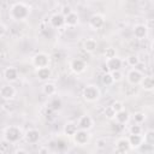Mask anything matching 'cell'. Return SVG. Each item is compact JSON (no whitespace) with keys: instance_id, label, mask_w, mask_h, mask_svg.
Returning a JSON list of instances; mask_svg holds the SVG:
<instances>
[{"instance_id":"6da1fadb","label":"cell","mask_w":154,"mask_h":154,"mask_svg":"<svg viewBox=\"0 0 154 154\" xmlns=\"http://www.w3.org/2000/svg\"><path fill=\"white\" fill-rule=\"evenodd\" d=\"M8 14L13 20H25L30 14V7L24 2H14L10 8Z\"/></svg>"},{"instance_id":"7a4b0ae2","label":"cell","mask_w":154,"mask_h":154,"mask_svg":"<svg viewBox=\"0 0 154 154\" xmlns=\"http://www.w3.org/2000/svg\"><path fill=\"white\" fill-rule=\"evenodd\" d=\"M100 95H101V91H100L99 87L95 84H88L83 89V99L88 102L97 101L100 99Z\"/></svg>"},{"instance_id":"3957f363","label":"cell","mask_w":154,"mask_h":154,"mask_svg":"<svg viewBox=\"0 0 154 154\" xmlns=\"http://www.w3.org/2000/svg\"><path fill=\"white\" fill-rule=\"evenodd\" d=\"M23 134L19 126H8L4 132V138L7 143H16L22 138Z\"/></svg>"},{"instance_id":"277c9868","label":"cell","mask_w":154,"mask_h":154,"mask_svg":"<svg viewBox=\"0 0 154 154\" xmlns=\"http://www.w3.org/2000/svg\"><path fill=\"white\" fill-rule=\"evenodd\" d=\"M49 55L45 52H38L32 57V64L34 66L38 67H45V66H49Z\"/></svg>"},{"instance_id":"5b68a950","label":"cell","mask_w":154,"mask_h":154,"mask_svg":"<svg viewBox=\"0 0 154 154\" xmlns=\"http://www.w3.org/2000/svg\"><path fill=\"white\" fill-rule=\"evenodd\" d=\"M73 137V141L77 146H85L90 138V135H89V131L88 130H83V129H78L75 135L72 136Z\"/></svg>"},{"instance_id":"8992f818","label":"cell","mask_w":154,"mask_h":154,"mask_svg":"<svg viewBox=\"0 0 154 154\" xmlns=\"http://www.w3.org/2000/svg\"><path fill=\"white\" fill-rule=\"evenodd\" d=\"M142 77H143L142 71H140V70H137V69H135V67L131 69V70L128 72V75H126V79H128V82H129L131 85H137V84H140Z\"/></svg>"},{"instance_id":"52a82bcc","label":"cell","mask_w":154,"mask_h":154,"mask_svg":"<svg viewBox=\"0 0 154 154\" xmlns=\"http://www.w3.org/2000/svg\"><path fill=\"white\" fill-rule=\"evenodd\" d=\"M122 65H123V60L120 58H118L117 55L116 57H112V58H108L105 61L106 70H108L109 72L111 71H116V70H120Z\"/></svg>"},{"instance_id":"ba28073f","label":"cell","mask_w":154,"mask_h":154,"mask_svg":"<svg viewBox=\"0 0 154 154\" xmlns=\"http://www.w3.org/2000/svg\"><path fill=\"white\" fill-rule=\"evenodd\" d=\"M16 96V89L11 85V84H5L2 87H0V97L8 101L12 100Z\"/></svg>"},{"instance_id":"9c48e42d","label":"cell","mask_w":154,"mask_h":154,"mask_svg":"<svg viewBox=\"0 0 154 154\" xmlns=\"http://www.w3.org/2000/svg\"><path fill=\"white\" fill-rule=\"evenodd\" d=\"M128 141H129V144H130V148L131 149H138L142 144H143V136L141 134H130L129 137H128Z\"/></svg>"},{"instance_id":"30bf717a","label":"cell","mask_w":154,"mask_h":154,"mask_svg":"<svg viewBox=\"0 0 154 154\" xmlns=\"http://www.w3.org/2000/svg\"><path fill=\"white\" fill-rule=\"evenodd\" d=\"M103 24H105V17L100 13H95L89 18V25L95 30L102 28Z\"/></svg>"},{"instance_id":"8fae6325","label":"cell","mask_w":154,"mask_h":154,"mask_svg":"<svg viewBox=\"0 0 154 154\" xmlns=\"http://www.w3.org/2000/svg\"><path fill=\"white\" fill-rule=\"evenodd\" d=\"M94 125V120L90 116H82L77 123V126L78 129H83V130H90Z\"/></svg>"},{"instance_id":"7c38bea8","label":"cell","mask_w":154,"mask_h":154,"mask_svg":"<svg viewBox=\"0 0 154 154\" xmlns=\"http://www.w3.org/2000/svg\"><path fill=\"white\" fill-rule=\"evenodd\" d=\"M24 138H25V141L28 143L35 144L40 140V131L36 130V129H29V130H26V132L24 135Z\"/></svg>"},{"instance_id":"4fadbf2b","label":"cell","mask_w":154,"mask_h":154,"mask_svg":"<svg viewBox=\"0 0 154 154\" xmlns=\"http://www.w3.org/2000/svg\"><path fill=\"white\" fill-rule=\"evenodd\" d=\"M85 63L82 60V59H73V60H71V63H70V69L75 72V73H82V72H84V70H85Z\"/></svg>"},{"instance_id":"5bb4252c","label":"cell","mask_w":154,"mask_h":154,"mask_svg":"<svg viewBox=\"0 0 154 154\" xmlns=\"http://www.w3.org/2000/svg\"><path fill=\"white\" fill-rule=\"evenodd\" d=\"M130 144H129V141H128V137H122L119 140H117L116 142V152L118 153H128L130 150Z\"/></svg>"},{"instance_id":"9a60e30c","label":"cell","mask_w":154,"mask_h":154,"mask_svg":"<svg viewBox=\"0 0 154 154\" xmlns=\"http://www.w3.org/2000/svg\"><path fill=\"white\" fill-rule=\"evenodd\" d=\"M36 76L40 81L42 82H47L51 76H52V70L49 66H45V67H38L37 71H36Z\"/></svg>"},{"instance_id":"2e32d148","label":"cell","mask_w":154,"mask_h":154,"mask_svg":"<svg viewBox=\"0 0 154 154\" xmlns=\"http://www.w3.org/2000/svg\"><path fill=\"white\" fill-rule=\"evenodd\" d=\"M148 34V26L146 24H137L134 28V36L138 40H142Z\"/></svg>"},{"instance_id":"e0dca14e","label":"cell","mask_w":154,"mask_h":154,"mask_svg":"<svg viewBox=\"0 0 154 154\" xmlns=\"http://www.w3.org/2000/svg\"><path fill=\"white\" fill-rule=\"evenodd\" d=\"M49 23L52 28H61L63 25H65V18L61 13H55L49 18Z\"/></svg>"},{"instance_id":"ac0fdd59","label":"cell","mask_w":154,"mask_h":154,"mask_svg":"<svg viewBox=\"0 0 154 154\" xmlns=\"http://www.w3.org/2000/svg\"><path fill=\"white\" fill-rule=\"evenodd\" d=\"M4 77L8 82H14L18 78V70L16 67H13V66H8L4 71Z\"/></svg>"},{"instance_id":"d6986e66","label":"cell","mask_w":154,"mask_h":154,"mask_svg":"<svg viewBox=\"0 0 154 154\" xmlns=\"http://www.w3.org/2000/svg\"><path fill=\"white\" fill-rule=\"evenodd\" d=\"M114 119H116V122H117L119 125H124V124H126V123L129 122L130 114H129V112L125 111V108H124V109H122V111H119V112L116 113Z\"/></svg>"},{"instance_id":"ffe728a7","label":"cell","mask_w":154,"mask_h":154,"mask_svg":"<svg viewBox=\"0 0 154 154\" xmlns=\"http://www.w3.org/2000/svg\"><path fill=\"white\" fill-rule=\"evenodd\" d=\"M65 25L66 26H76L77 24H78V22H79V17H78V14L76 13V12H73V11H71L69 14H66L65 17Z\"/></svg>"},{"instance_id":"44dd1931","label":"cell","mask_w":154,"mask_h":154,"mask_svg":"<svg viewBox=\"0 0 154 154\" xmlns=\"http://www.w3.org/2000/svg\"><path fill=\"white\" fill-rule=\"evenodd\" d=\"M140 84H141V87H142L146 91H152V90L154 89V78H153L152 76L142 77Z\"/></svg>"},{"instance_id":"7402d4cb","label":"cell","mask_w":154,"mask_h":154,"mask_svg":"<svg viewBox=\"0 0 154 154\" xmlns=\"http://www.w3.org/2000/svg\"><path fill=\"white\" fill-rule=\"evenodd\" d=\"M83 49L87 53H94L97 49V42L95 38H87L83 42Z\"/></svg>"},{"instance_id":"603a6c76","label":"cell","mask_w":154,"mask_h":154,"mask_svg":"<svg viewBox=\"0 0 154 154\" xmlns=\"http://www.w3.org/2000/svg\"><path fill=\"white\" fill-rule=\"evenodd\" d=\"M42 91H43V94L47 95V96H53V95L57 93V87H55V84L52 83V82H46V83L43 84V87H42Z\"/></svg>"},{"instance_id":"cb8c5ba5","label":"cell","mask_w":154,"mask_h":154,"mask_svg":"<svg viewBox=\"0 0 154 154\" xmlns=\"http://www.w3.org/2000/svg\"><path fill=\"white\" fill-rule=\"evenodd\" d=\"M77 130H78L77 124H76V123H72V122L66 123V124L64 125V129H63V131H64V134H65L66 136H73Z\"/></svg>"},{"instance_id":"d4e9b609","label":"cell","mask_w":154,"mask_h":154,"mask_svg":"<svg viewBox=\"0 0 154 154\" xmlns=\"http://www.w3.org/2000/svg\"><path fill=\"white\" fill-rule=\"evenodd\" d=\"M63 107V102H61V99L59 97H53L51 101H49V105H48V108L53 112H58L60 111Z\"/></svg>"},{"instance_id":"484cf974","label":"cell","mask_w":154,"mask_h":154,"mask_svg":"<svg viewBox=\"0 0 154 154\" xmlns=\"http://www.w3.org/2000/svg\"><path fill=\"white\" fill-rule=\"evenodd\" d=\"M143 141H144V143H148V144L153 146L154 144V130H152V129L147 130L144 136H143Z\"/></svg>"},{"instance_id":"4316f807","label":"cell","mask_w":154,"mask_h":154,"mask_svg":"<svg viewBox=\"0 0 154 154\" xmlns=\"http://www.w3.org/2000/svg\"><path fill=\"white\" fill-rule=\"evenodd\" d=\"M101 82H102L105 85H111V84L114 83V82H113V78H112V75H111L109 71H108V72H105V73L102 75V77H101Z\"/></svg>"},{"instance_id":"83f0119b","label":"cell","mask_w":154,"mask_h":154,"mask_svg":"<svg viewBox=\"0 0 154 154\" xmlns=\"http://www.w3.org/2000/svg\"><path fill=\"white\" fill-rule=\"evenodd\" d=\"M144 120H146V114L143 112H136L134 114V122L135 123L142 124V123H144Z\"/></svg>"},{"instance_id":"f1b7e54d","label":"cell","mask_w":154,"mask_h":154,"mask_svg":"<svg viewBox=\"0 0 154 154\" xmlns=\"http://www.w3.org/2000/svg\"><path fill=\"white\" fill-rule=\"evenodd\" d=\"M138 63H140V59H138V57H137L136 54H131V55L128 57V64H129L130 66L136 67V65H137Z\"/></svg>"},{"instance_id":"f546056e","label":"cell","mask_w":154,"mask_h":154,"mask_svg":"<svg viewBox=\"0 0 154 154\" xmlns=\"http://www.w3.org/2000/svg\"><path fill=\"white\" fill-rule=\"evenodd\" d=\"M111 75H112V78H113V82H120L124 77L123 72L120 70H116V71H111Z\"/></svg>"},{"instance_id":"4dcf8cb0","label":"cell","mask_w":154,"mask_h":154,"mask_svg":"<svg viewBox=\"0 0 154 154\" xmlns=\"http://www.w3.org/2000/svg\"><path fill=\"white\" fill-rule=\"evenodd\" d=\"M103 114H105V117H106L107 119L112 120V119H114L116 112H114V109H113L111 106H108V107H106V108H105V112H103Z\"/></svg>"},{"instance_id":"1f68e13d","label":"cell","mask_w":154,"mask_h":154,"mask_svg":"<svg viewBox=\"0 0 154 154\" xmlns=\"http://www.w3.org/2000/svg\"><path fill=\"white\" fill-rule=\"evenodd\" d=\"M129 131H130V134H135V135H137V134H142V126H141V124L134 123V125L130 126Z\"/></svg>"},{"instance_id":"d6a6232c","label":"cell","mask_w":154,"mask_h":154,"mask_svg":"<svg viewBox=\"0 0 154 154\" xmlns=\"http://www.w3.org/2000/svg\"><path fill=\"white\" fill-rule=\"evenodd\" d=\"M111 107L114 109L116 113L119 112V111H122V109H124V105H123V102H122V101H118V100L113 101V102L111 103Z\"/></svg>"},{"instance_id":"836d02e7","label":"cell","mask_w":154,"mask_h":154,"mask_svg":"<svg viewBox=\"0 0 154 154\" xmlns=\"http://www.w3.org/2000/svg\"><path fill=\"white\" fill-rule=\"evenodd\" d=\"M112 57H116V49L109 47V48H106L105 51V58L108 59V58H112Z\"/></svg>"},{"instance_id":"e575fe53","label":"cell","mask_w":154,"mask_h":154,"mask_svg":"<svg viewBox=\"0 0 154 154\" xmlns=\"http://www.w3.org/2000/svg\"><path fill=\"white\" fill-rule=\"evenodd\" d=\"M6 32H7V28H6V25L2 24V23H0V37L5 36Z\"/></svg>"},{"instance_id":"d590c367","label":"cell","mask_w":154,"mask_h":154,"mask_svg":"<svg viewBox=\"0 0 154 154\" xmlns=\"http://www.w3.org/2000/svg\"><path fill=\"white\" fill-rule=\"evenodd\" d=\"M71 11H72V10H71V7H70V6H64V7H63V10H61V14L65 17V16H66V14H69Z\"/></svg>"},{"instance_id":"8d00e7d4","label":"cell","mask_w":154,"mask_h":154,"mask_svg":"<svg viewBox=\"0 0 154 154\" xmlns=\"http://www.w3.org/2000/svg\"><path fill=\"white\" fill-rule=\"evenodd\" d=\"M97 144H99L97 147L103 148V147H105V144H106V141H105V140H99V141H97Z\"/></svg>"},{"instance_id":"74e56055","label":"cell","mask_w":154,"mask_h":154,"mask_svg":"<svg viewBox=\"0 0 154 154\" xmlns=\"http://www.w3.org/2000/svg\"><path fill=\"white\" fill-rule=\"evenodd\" d=\"M38 153H48V148H41L38 149Z\"/></svg>"},{"instance_id":"f35d334b","label":"cell","mask_w":154,"mask_h":154,"mask_svg":"<svg viewBox=\"0 0 154 154\" xmlns=\"http://www.w3.org/2000/svg\"><path fill=\"white\" fill-rule=\"evenodd\" d=\"M17 153H26V150H24V149H18Z\"/></svg>"},{"instance_id":"ab89813d","label":"cell","mask_w":154,"mask_h":154,"mask_svg":"<svg viewBox=\"0 0 154 154\" xmlns=\"http://www.w3.org/2000/svg\"><path fill=\"white\" fill-rule=\"evenodd\" d=\"M96 1H101V0H96Z\"/></svg>"}]
</instances>
